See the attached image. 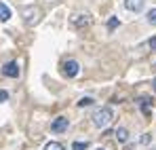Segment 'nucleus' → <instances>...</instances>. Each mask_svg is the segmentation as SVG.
Segmentation results:
<instances>
[{
	"mask_svg": "<svg viewBox=\"0 0 156 150\" xmlns=\"http://www.w3.org/2000/svg\"><path fill=\"white\" fill-rule=\"evenodd\" d=\"M114 121V112H112V108H97L95 112H93V125L99 127V129H104V127H108L110 123Z\"/></svg>",
	"mask_w": 156,
	"mask_h": 150,
	"instance_id": "obj_1",
	"label": "nucleus"
},
{
	"mask_svg": "<svg viewBox=\"0 0 156 150\" xmlns=\"http://www.w3.org/2000/svg\"><path fill=\"white\" fill-rule=\"evenodd\" d=\"M144 2H146V0H125V6H127L129 11H133V13H139V11L144 9Z\"/></svg>",
	"mask_w": 156,
	"mask_h": 150,
	"instance_id": "obj_5",
	"label": "nucleus"
},
{
	"mask_svg": "<svg viewBox=\"0 0 156 150\" xmlns=\"http://www.w3.org/2000/svg\"><path fill=\"white\" fill-rule=\"evenodd\" d=\"M152 150H156V148H152Z\"/></svg>",
	"mask_w": 156,
	"mask_h": 150,
	"instance_id": "obj_21",
	"label": "nucleus"
},
{
	"mask_svg": "<svg viewBox=\"0 0 156 150\" xmlns=\"http://www.w3.org/2000/svg\"><path fill=\"white\" fill-rule=\"evenodd\" d=\"M68 125H70V121L66 116H57L51 123V131L53 133H63V131H68Z\"/></svg>",
	"mask_w": 156,
	"mask_h": 150,
	"instance_id": "obj_3",
	"label": "nucleus"
},
{
	"mask_svg": "<svg viewBox=\"0 0 156 150\" xmlns=\"http://www.w3.org/2000/svg\"><path fill=\"white\" fill-rule=\"evenodd\" d=\"M148 142H150V133H144L141 135V144H148Z\"/></svg>",
	"mask_w": 156,
	"mask_h": 150,
	"instance_id": "obj_18",
	"label": "nucleus"
},
{
	"mask_svg": "<svg viewBox=\"0 0 156 150\" xmlns=\"http://www.w3.org/2000/svg\"><path fill=\"white\" fill-rule=\"evenodd\" d=\"M154 87H156V80H154Z\"/></svg>",
	"mask_w": 156,
	"mask_h": 150,
	"instance_id": "obj_20",
	"label": "nucleus"
},
{
	"mask_svg": "<svg viewBox=\"0 0 156 150\" xmlns=\"http://www.w3.org/2000/svg\"><path fill=\"white\" fill-rule=\"evenodd\" d=\"M78 72H80V66H78L76 59H68V61L63 64V74L68 76V78H74Z\"/></svg>",
	"mask_w": 156,
	"mask_h": 150,
	"instance_id": "obj_2",
	"label": "nucleus"
},
{
	"mask_svg": "<svg viewBox=\"0 0 156 150\" xmlns=\"http://www.w3.org/2000/svg\"><path fill=\"white\" fill-rule=\"evenodd\" d=\"M97 150H105V148H97Z\"/></svg>",
	"mask_w": 156,
	"mask_h": 150,
	"instance_id": "obj_19",
	"label": "nucleus"
},
{
	"mask_svg": "<svg viewBox=\"0 0 156 150\" xmlns=\"http://www.w3.org/2000/svg\"><path fill=\"white\" fill-rule=\"evenodd\" d=\"M78 106H80V108H87V106H93V97H82V100L78 101Z\"/></svg>",
	"mask_w": 156,
	"mask_h": 150,
	"instance_id": "obj_14",
	"label": "nucleus"
},
{
	"mask_svg": "<svg viewBox=\"0 0 156 150\" xmlns=\"http://www.w3.org/2000/svg\"><path fill=\"white\" fill-rule=\"evenodd\" d=\"M6 100H9V93H6L4 89H0V104H2V101H6Z\"/></svg>",
	"mask_w": 156,
	"mask_h": 150,
	"instance_id": "obj_16",
	"label": "nucleus"
},
{
	"mask_svg": "<svg viewBox=\"0 0 156 150\" xmlns=\"http://www.w3.org/2000/svg\"><path fill=\"white\" fill-rule=\"evenodd\" d=\"M148 24H150V25H156V9H152V11L148 13Z\"/></svg>",
	"mask_w": 156,
	"mask_h": 150,
	"instance_id": "obj_15",
	"label": "nucleus"
},
{
	"mask_svg": "<svg viewBox=\"0 0 156 150\" xmlns=\"http://www.w3.org/2000/svg\"><path fill=\"white\" fill-rule=\"evenodd\" d=\"M89 21H91V17H89V15H76L72 24L76 25V27H82V25H87Z\"/></svg>",
	"mask_w": 156,
	"mask_h": 150,
	"instance_id": "obj_9",
	"label": "nucleus"
},
{
	"mask_svg": "<svg viewBox=\"0 0 156 150\" xmlns=\"http://www.w3.org/2000/svg\"><path fill=\"white\" fill-rule=\"evenodd\" d=\"M44 150H63V144H59V142H49Z\"/></svg>",
	"mask_w": 156,
	"mask_h": 150,
	"instance_id": "obj_12",
	"label": "nucleus"
},
{
	"mask_svg": "<svg viewBox=\"0 0 156 150\" xmlns=\"http://www.w3.org/2000/svg\"><path fill=\"white\" fill-rule=\"evenodd\" d=\"M114 135H116V140H118L120 144H125V142H129V131H127L125 127H118Z\"/></svg>",
	"mask_w": 156,
	"mask_h": 150,
	"instance_id": "obj_7",
	"label": "nucleus"
},
{
	"mask_svg": "<svg viewBox=\"0 0 156 150\" xmlns=\"http://www.w3.org/2000/svg\"><path fill=\"white\" fill-rule=\"evenodd\" d=\"M148 45H150V49H152V51H156V36L150 38V42H148Z\"/></svg>",
	"mask_w": 156,
	"mask_h": 150,
	"instance_id": "obj_17",
	"label": "nucleus"
},
{
	"mask_svg": "<svg viewBox=\"0 0 156 150\" xmlns=\"http://www.w3.org/2000/svg\"><path fill=\"white\" fill-rule=\"evenodd\" d=\"M23 15H26V21L27 24H36L38 21V9H32V6H27V9H23Z\"/></svg>",
	"mask_w": 156,
	"mask_h": 150,
	"instance_id": "obj_6",
	"label": "nucleus"
},
{
	"mask_svg": "<svg viewBox=\"0 0 156 150\" xmlns=\"http://www.w3.org/2000/svg\"><path fill=\"white\" fill-rule=\"evenodd\" d=\"M139 104H141V112H144L146 116H150V97H141Z\"/></svg>",
	"mask_w": 156,
	"mask_h": 150,
	"instance_id": "obj_10",
	"label": "nucleus"
},
{
	"mask_svg": "<svg viewBox=\"0 0 156 150\" xmlns=\"http://www.w3.org/2000/svg\"><path fill=\"white\" fill-rule=\"evenodd\" d=\"M118 25H120L118 17H110V19H108V30H110V32H112V30H116Z\"/></svg>",
	"mask_w": 156,
	"mask_h": 150,
	"instance_id": "obj_11",
	"label": "nucleus"
},
{
	"mask_svg": "<svg viewBox=\"0 0 156 150\" xmlns=\"http://www.w3.org/2000/svg\"><path fill=\"white\" fill-rule=\"evenodd\" d=\"M11 19V9L4 4V2H0V21L4 24V21H9Z\"/></svg>",
	"mask_w": 156,
	"mask_h": 150,
	"instance_id": "obj_8",
	"label": "nucleus"
},
{
	"mask_svg": "<svg viewBox=\"0 0 156 150\" xmlns=\"http://www.w3.org/2000/svg\"><path fill=\"white\" fill-rule=\"evenodd\" d=\"M87 148H89L87 142H74V144H72V150H87Z\"/></svg>",
	"mask_w": 156,
	"mask_h": 150,
	"instance_id": "obj_13",
	"label": "nucleus"
},
{
	"mask_svg": "<svg viewBox=\"0 0 156 150\" xmlns=\"http://www.w3.org/2000/svg\"><path fill=\"white\" fill-rule=\"evenodd\" d=\"M2 74L9 76V78H17V76H19V66H17V61H9V64H4Z\"/></svg>",
	"mask_w": 156,
	"mask_h": 150,
	"instance_id": "obj_4",
	"label": "nucleus"
}]
</instances>
